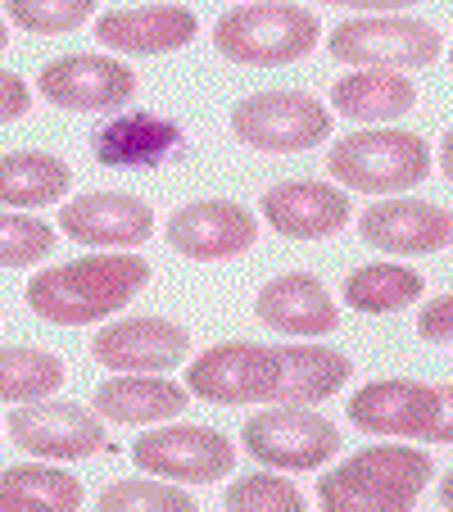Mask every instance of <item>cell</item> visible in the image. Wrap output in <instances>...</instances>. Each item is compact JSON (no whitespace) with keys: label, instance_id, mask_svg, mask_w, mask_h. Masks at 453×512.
Returning a JSON list of instances; mask_svg holds the SVG:
<instances>
[{"label":"cell","instance_id":"cell-9","mask_svg":"<svg viewBox=\"0 0 453 512\" xmlns=\"http://www.w3.org/2000/svg\"><path fill=\"white\" fill-rule=\"evenodd\" d=\"M331 59L354 68H422L440 59L444 37L422 19H349L331 32Z\"/></svg>","mask_w":453,"mask_h":512},{"label":"cell","instance_id":"cell-4","mask_svg":"<svg viewBox=\"0 0 453 512\" xmlns=\"http://www.w3.org/2000/svg\"><path fill=\"white\" fill-rule=\"evenodd\" d=\"M327 168L340 186L363 195H404L431 173V145L399 127L340 136L327 150Z\"/></svg>","mask_w":453,"mask_h":512},{"label":"cell","instance_id":"cell-30","mask_svg":"<svg viewBox=\"0 0 453 512\" xmlns=\"http://www.w3.org/2000/svg\"><path fill=\"white\" fill-rule=\"evenodd\" d=\"M10 23L37 37H59V32L82 28V19H91L96 0H5Z\"/></svg>","mask_w":453,"mask_h":512},{"label":"cell","instance_id":"cell-24","mask_svg":"<svg viewBox=\"0 0 453 512\" xmlns=\"http://www.w3.org/2000/svg\"><path fill=\"white\" fill-rule=\"evenodd\" d=\"M73 173L64 159L46 155V150H14L0 155V204L5 209H37V204H55L68 195Z\"/></svg>","mask_w":453,"mask_h":512},{"label":"cell","instance_id":"cell-25","mask_svg":"<svg viewBox=\"0 0 453 512\" xmlns=\"http://www.w3.org/2000/svg\"><path fill=\"white\" fill-rule=\"evenodd\" d=\"M82 503V481L68 476L64 467L46 463H23L0 472V512L10 508H55L68 512Z\"/></svg>","mask_w":453,"mask_h":512},{"label":"cell","instance_id":"cell-8","mask_svg":"<svg viewBox=\"0 0 453 512\" xmlns=\"http://www.w3.org/2000/svg\"><path fill=\"white\" fill-rule=\"evenodd\" d=\"M132 463L177 485H218L232 476L236 445L213 426H155L132 445Z\"/></svg>","mask_w":453,"mask_h":512},{"label":"cell","instance_id":"cell-34","mask_svg":"<svg viewBox=\"0 0 453 512\" xmlns=\"http://www.w3.org/2000/svg\"><path fill=\"white\" fill-rule=\"evenodd\" d=\"M318 5H340V10H358V14H386V10L417 5V0H318Z\"/></svg>","mask_w":453,"mask_h":512},{"label":"cell","instance_id":"cell-20","mask_svg":"<svg viewBox=\"0 0 453 512\" xmlns=\"http://www.w3.org/2000/svg\"><path fill=\"white\" fill-rule=\"evenodd\" d=\"M96 413L118 426H145V422H168L182 417L191 404V390L168 381L164 372H118L114 381L96 390Z\"/></svg>","mask_w":453,"mask_h":512},{"label":"cell","instance_id":"cell-21","mask_svg":"<svg viewBox=\"0 0 453 512\" xmlns=\"http://www.w3.org/2000/svg\"><path fill=\"white\" fill-rule=\"evenodd\" d=\"M417 87L399 68H358L331 87V109L354 123H395L413 114Z\"/></svg>","mask_w":453,"mask_h":512},{"label":"cell","instance_id":"cell-37","mask_svg":"<svg viewBox=\"0 0 453 512\" xmlns=\"http://www.w3.org/2000/svg\"><path fill=\"white\" fill-rule=\"evenodd\" d=\"M440 503H444V508H453V472L444 476V485H440Z\"/></svg>","mask_w":453,"mask_h":512},{"label":"cell","instance_id":"cell-15","mask_svg":"<svg viewBox=\"0 0 453 512\" xmlns=\"http://www.w3.org/2000/svg\"><path fill=\"white\" fill-rule=\"evenodd\" d=\"M91 354L114 372H168L191 354V331L164 318H123L96 331Z\"/></svg>","mask_w":453,"mask_h":512},{"label":"cell","instance_id":"cell-33","mask_svg":"<svg viewBox=\"0 0 453 512\" xmlns=\"http://www.w3.org/2000/svg\"><path fill=\"white\" fill-rule=\"evenodd\" d=\"M28 105H32L28 87H23L14 73H5V68H0V127H5V123H19V118L28 114Z\"/></svg>","mask_w":453,"mask_h":512},{"label":"cell","instance_id":"cell-22","mask_svg":"<svg viewBox=\"0 0 453 512\" xmlns=\"http://www.w3.org/2000/svg\"><path fill=\"white\" fill-rule=\"evenodd\" d=\"M182 145L177 123L155 114H123L109 118L96 136H91V150H96L100 164L109 168H141V164H159Z\"/></svg>","mask_w":453,"mask_h":512},{"label":"cell","instance_id":"cell-27","mask_svg":"<svg viewBox=\"0 0 453 512\" xmlns=\"http://www.w3.org/2000/svg\"><path fill=\"white\" fill-rule=\"evenodd\" d=\"M64 381V363L46 349L10 345L0 349V404H32L59 390Z\"/></svg>","mask_w":453,"mask_h":512},{"label":"cell","instance_id":"cell-19","mask_svg":"<svg viewBox=\"0 0 453 512\" xmlns=\"http://www.w3.org/2000/svg\"><path fill=\"white\" fill-rule=\"evenodd\" d=\"M254 313L268 331H281V336H327L336 331L340 313H336V300L327 295L318 277L309 272H286V277L268 281L259 290V300H254Z\"/></svg>","mask_w":453,"mask_h":512},{"label":"cell","instance_id":"cell-26","mask_svg":"<svg viewBox=\"0 0 453 512\" xmlns=\"http://www.w3.org/2000/svg\"><path fill=\"white\" fill-rule=\"evenodd\" d=\"M422 272L408 268V263H367V268H354L345 277V304L358 313H395L408 309V304L422 295Z\"/></svg>","mask_w":453,"mask_h":512},{"label":"cell","instance_id":"cell-3","mask_svg":"<svg viewBox=\"0 0 453 512\" xmlns=\"http://www.w3.org/2000/svg\"><path fill=\"white\" fill-rule=\"evenodd\" d=\"M318 14L290 0H250L218 19L213 46L232 64H290L318 46Z\"/></svg>","mask_w":453,"mask_h":512},{"label":"cell","instance_id":"cell-32","mask_svg":"<svg viewBox=\"0 0 453 512\" xmlns=\"http://www.w3.org/2000/svg\"><path fill=\"white\" fill-rule=\"evenodd\" d=\"M417 336L431 340V345H453V295H440V300L422 304V313H417Z\"/></svg>","mask_w":453,"mask_h":512},{"label":"cell","instance_id":"cell-7","mask_svg":"<svg viewBox=\"0 0 453 512\" xmlns=\"http://www.w3.org/2000/svg\"><path fill=\"white\" fill-rule=\"evenodd\" d=\"M281 381V349L254 345V340H227L213 345L186 368V390L204 404H272Z\"/></svg>","mask_w":453,"mask_h":512},{"label":"cell","instance_id":"cell-12","mask_svg":"<svg viewBox=\"0 0 453 512\" xmlns=\"http://www.w3.org/2000/svg\"><path fill=\"white\" fill-rule=\"evenodd\" d=\"M164 236L177 254L200 263H222L245 254L259 241V223L254 213L236 200H195L173 209V218L164 223Z\"/></svg>","mask_w":453,"mask_h":512},{"label":"cell","instance_id":"cell-39","mask_svg":"<svg viewBox=\"0 0 453 512\" xmlns=\"http://www.w3.org/2000/svg\"><path fill=\"white\" fill-rule=\"evenodd\" d=\"M449 68H453V50H449Z\"/></svg>","mask_w":453,"mask_h":512},{"label":"cell","instance_id":"cell-5","mask_svg":"<svg viewBox=\"0 0 453 512\" xmlns=\"http://www.w3.org/2000/svg\"><path fill=\"white\" fill-rule=\"evenodd\" d=\"M232 132L241 145L263 155H295L327 141L331 114L309 91H259L232 109Z\"/></svg>","mask_w":453,"mask_h":512},{"label":"cell","instance_id":"cell-23","mask_svg":"<svg viewBox=\"0 0 453 512\" xmlns=\"http://www.w3.org/2000/svg\"><path fill=\"white\" fill-rule=\"evenodd\" d=\"M349 377H354V363L340 349L281 345V381H277L272 404H318V399L336 395Z\"/></svg>","mask_w":453,"mask_h":512},{"label":"cell","instance_id":"cell-17","mask_svg":"<svg viewBox=\"0 0 453 512\" xmlns=\"http://www.w3.org/2000/svg\"><path fill=\"white\" fill-rule=\"evenodd\" d=\"M358 236L381 254H431L453 241V213L426 200H381L358 218Z\"/></svg>","mask_w":453,"mask_h":512},{"label":"cell","instance_id":"cell-18","mask_svg":"<svg viewBox=\"0 0 453 512\" xmlns=\"http://www.w3.org/2000/svg\"><path fill=\"white\" fill-rule=\"evenodd\" d=\"M200 23L186 5H136L96 19V41L118 55H168L195 41Z\"/></svg>","mask_w":453,"mask_h":512},{"label":"cell","instance_id":"cell-28","mask_svg":"<svg viewBox=\"0 0 453 512\" xmlns=\"http://www.w3.org/2000/svg\"><path fill=\"white\" fill-rule=\"evenodd\" d=\"M100 512H195V499H191V485H177V481H118L109 490H100Z\"/></svg>","mask_w":453,"mask_h":512},{"label":"cell","instance_id":"cell-1","mask_svg":"<svg viewBox=\"0 0 453 512\" xmlns=\"http://www.w3.org/2000/svg\"><path fill=\"white\" fill-rule=\"evenodd\" d=\"M150 286V263L136 254H96L37 272L28 281V309L55 327H87L127 304Z\"/></svg>","mask_w":453,"mask_h":512},{"label":"cell","instance_id":"cell-2","mask_svg":"<svg viewBox=\"0 0 453 512\" xmlns=\"http://www.w3.org/2000/svg\"><path fill=\"white\" fill-rule=\"evenodd\" d=\"M431 476H435L431 454L408 445H376L345 458L331 476H318V499L327 508L399 512V508H413Z\"/></svg>","mask_w":453,"mask_h":512},{"label":"cell","instance_id":"cell-31","mask_svg":"<svg viewBox=\"0 0 453 512\" xmlns=\"http://www.w3.org/2000/svg\"><path fill=\"white\" fill-rule=\"evenodd\" d=\"M227 508L236 512H304V494L286 476H241L227 485Z\"/></svg>","mask_w":453,"mask_h":512},{"label":"cell","instance_id":"cell-29","mask_svg":"<svg viewBox=\"0 0 453 512\" xmlns=\"http://www.w3.org/2000/svg\"><path fill=\"white\" fill-rule=\"evenodd\" d=\"M55 250V227L32 213L0 209V268H32Z\"/></svg>","mask_w":453,"mask_h":512},{"label":"cell","instance_id":"cell-16","mask_svg":"<svg viewBox=\"0 0 453 512\" xmlns=\"http://www.w3.org/2000/svg\"><path fill=\"white\" fill-rule=\"evenodd\" d=\"M263 223L290 241H322L349 223V195L327 182H277L263 191Z\"/></svg>","mask_w":453,"mask_h":512},{"label":"cell","instance_id":"cell-14","mask_svg":"<svg viewBox=\"0 0 453 512\" xmlns=\"http://www.w3.org/2000/svg\"><path fill=\"white\" fill-rule=\"evenodd\" d=\"M349 422L367 435H399V440H431L440 422V390L422 381H372L349 399Z\"/></svg>","mask_w":453,"mask_h":512},{"label":"cell","instance_id":"cell-38","mask_svg":"<svg viewBox=\"0 0 453 512\" xmlns=\"http://www.w3.org/2000/svg\"><path fill=\"white\" fill-rule=\"evenodd\" d=\"M5 46H10V23L0 19V50H5Z\"/></svg>","mask_w":453,"mask_h":512},{"label":"cell","instance_id":"cell-6","mask_svg":"<svg viewBox=\"0 0 453 512\" xmlns=\"http://www.w3.org/2000/svg\"><path fill=\"white\" fill-rule=\"evenodd\" d=\"M241 445L250 458H259L263 467L277 472H313L327 458H336L340 431L322 413L304 404H277L254 413L241 426Z\"/></svg>","mask_w":453,"mask_h":512},{"label":"cell","instance_id":"cell-36","mask_svg":"<svg viewBox=\"0 0 453 512\" xmlns=\"http://www.w3.org/2000/svg\"><path fill=\"white\" fill-rule=\"evenodd\" d=\"M440 168H444V177L453 182V132H444V145H440Z\"/></svg>","mask_w":453,"mask_h":512},{"label":"cell","instance_id":"cell-35","mask_svg":"<svg viewBox=\"0 0 453 512\" xmlns=\"http://www.w3.org/2000/svg\"><path fill=\"white\" fill-rule=\"evenodd\" d=\"M431 440H440V445H453V386L440 390V422H435Z\"/></svg>","mask_w":453,"mask_h":512},{"label":"cell","instance_id":"cell-13","mask_svg":"<svg viewBox=\"0 0 453 512\" xmlns=\"http://www.w3.org/2000/svg\"><path fill=\"white\" fill-rule=\"evenodd\" d=\"M59 232L96 250H132L155 236V209L123 191H96L59 209Z\"/></svg>","mask_w":453,"mask_h":512},{"label":"cell","instance_id":"cell-10","mask_svg":"<svg viewBox=\"0 0 453 512\" xmlns=\"http://www.w3.org/2000/svg\"><path fill=\"white\" fill-rule=\"evenodd\" d=\"M37 91L68 114H105L136 96V73L114 55H59L37 73Z\"/></svg>","mask_w":453,"mask_h":512},{"label":"cell","instance_id":"cell-11","mask_svg":"<svg viewBox=\"0 0 453 512\" xmlns=\"http://www.w3.org/2000/svg\"><path fill=\"white\" fill-rule=\"evenodd\" d=\"M10 440L32 458H91V454H109V435L100 413L82 404H32L14 408L10 413Z\"/></svg>","mask_w":453,"mask_h":512}]
</instances>
